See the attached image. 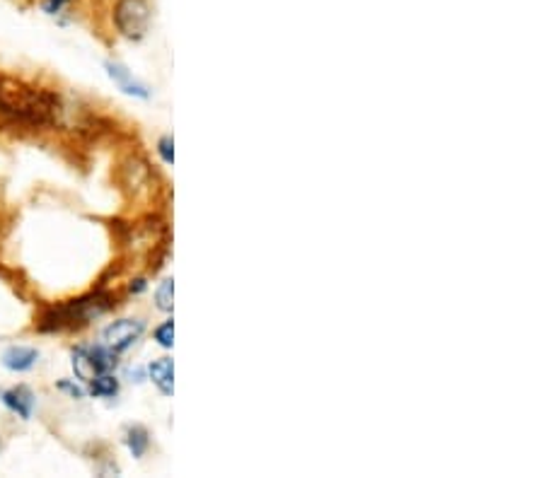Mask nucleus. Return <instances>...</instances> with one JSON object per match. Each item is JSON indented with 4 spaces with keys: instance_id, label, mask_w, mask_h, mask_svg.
<instances>
[{
    "instance_id": "nucleus-13",
    "label": "nucleus",
    "mask_w": 544,
    "mask_h": 478,
    "mask_svg": "<svg viewBox=\"0 0 544 478\" xmlns=\"http://www.w3.org/2000/svg\"><path fill=\"white\" fill-rule=\"evenodd\" d=\"M155 307L165 314H169L175 307V281L172 278H165L155 290Z\"/></svg>"
},
{
    "instance_id": "nucleus-6",
    "label": "nucleus",
    "mask_w": 544,
    "mask_h": 478,
    "mask_svg": "<svg viewBox=\"0 0 544 478\" xmlns=\"http://www.w3.org/2000/svg\"><path fill=\"white\" fill-rule=\"evenodd\" d=\"M104 70H107L109 80H112L123 95H129V97H136V99H150V95H153L150 87L141 83L139 77H133V73H131L123 63L104 61Z\"/></svg>"
},
{
    "instance_id": "nucleus-9",
    "label": "nucleus",
    "mask_w": 544,
    "mask_h": 478,
    "mask_svg": "<svg viewBox=\"0 0 544 478\" xmlns=\"http://www.w3.org/2000/svg\"><path fill=\"white\" fill-rule=\"evenodd\" d=\"M87 357H90V365H93L95 374L116 372V367H119V353L109 348V346H104V343L87 346Z\"/></svg>"
},
{
    "instance_id": "nucleus-17",
    "label": "nucleus",
    "mask_w": 544,
    "mask_h": 478,
    "mask_svg": "<svg viewBox=\"0 0 544 478\" xmlns=\"http://www.w3.org/2000/svg\"><path fill=\"white\" fill-rule=\"evenodd\" d=\"M70 5V0H41V10L47 13V15L56 17L66 13V8Z\"/></svg>"
},
{
    "instance_id": "nucleus-14",
    "label": "nucleus",
    "mask_w": 544,
    "mask_h": 478,
    "mask_svg": "<svg viewBox=\"0 0 544 478\" xmlns=\"http://www.w3.org/2000/svg\"><path fill=\"white\" fill-rule=\"evenodd\" d=\"M153 338L160 348H165V350L172 348V346H175V321H172V319L162 321L160 327L153 331Z\"/></svg>"
},
{
    "instance_id": "nucleus-11",
    "label": "nucleus",
    "mask_w": 544,
    "mask_h": 478,
    "mask_svg": "<svg viewBox=\"0 0 544 478\" xmlns=\"http://www.w3.org/2000/svg\"><path fill=\"white\" fill-rule=\"evenodd\" d=\"M123 445L129 447V452L136 459H143L150 449V433H148L143 425H129L126 435H123Z\"/></svg>"
},
{
    "instance_id": "nucleus-2",
    "label": "nucleus",
    "mask_w": 544,
    "mask_h": 478,
    "mask_svg": "<svg viewBox=\"0 0 544 478\" xmlns=\"http://www.w3.org/2000/svg\"><path fill=\"white\" fill-rule=\"evenodd\" d=\"M114 295L107 290H93L87 295L73 297L66 302L49 304L39 311L34 329L39 334H63V331H80L90 327L95 319L104 317L114 307Z\"/></svg>"
},
{
    "instance_id": "nucleus-10",
    "label": "nucleus",
    "mask_w": 544,
    "mask_h": 478,
    "mask_svg": "<svg viewBox=\"0 0 544 478\" xmlns=\"http://www.w3.org/2000/svg\"><path fill=\"white\" fill-rule=\"evenodd\" d=\"M119 380H116L114 372H104V374H95L93 380L87 382V394L93 399H114L119 396Z\"/></svg>"
},
{
    "instance_id": "nucleus-7",
    "label": "nucleus",
    "mask_w": 544,
    "mask_h": 478,
    "mask_svg": "<svg viewBox=\"0 0 544 478\" xmlns=\"http://www.w3.org/2000/svg\"><path fill=\"white\" fill-rule=\"evenodd\" d=\"M39 350L34 346H10V348L3 350L0 356V365L8 372H15V374H24V372H32L39 363Z\"/></svg>"
},
{
    "instance_id": "nucleus-12",
    "label": "nucleus",
    "mask_w": 544,
    "mask_h": 478,
    "mask_svg": "<svg viewBox=\"0 0 544 478\" xmlns=\"http://www.w3.org/2000/svg\"><path fill=\"white\" fill-rule=\"evenodd\" d=\"M70 367L76 372V380H80L83 384H87L95 377V370L93 365H90V357H87V346L85 343H80V346L70 350Z\"/></svg>"
},
{
    "instance_id": "nucleus-18",
    "label": "nucleus",
    "mask_w": 544,
    "mask_h": 478,
    "mask_svg": "<svg viewBox=\"0 0 544 478\" xmlns=\"http://www.w3.org/2000/svg\"><path fill=\"white\" fill-rule=\"evenodd\" d=\"M148 290V281L146 278H133L129 285V293L131 295H141V293H146Z\"/></svg>"
},
{
    "instance_id": "nucleus-8",
    "label": "nucleus",
    "mask_w": 544,
    "mask_h": 478,
    "mask_svg": "<svg viewBox=\"0 0 544 478\" xmlns=\"http://www.w3.org/2000/svg\"><path fill=\"white\" fill-rule=\"evenodd\" d=\"M148 377L162 396H172V392H175V363H172V357H158L155 363L148 365Z\"/></svg>"
},
{
    "instance_id": "nucleus-1",
    "label": "nucleus",
    "mask_w": 544,
    "mask_h": 478,
    "mask_svg": "<svg viewBox=\"0 0 544 478\" xmlns=\"http://www.w3.org/2000/svg\"><path fill=\"white\" fill-rule=\"evenodd\" d=\"M66 114L61 97L51 90L0 73V116L17 129H49Z\"/></svg>"
},
{
    "instance_id": "nucleus-5",
    "label": "nucleus",
    "mask_w": 544,
    "mask_h": 478,
    "mask_svg": "<svg viewBox=\"0 0 544 478\" xmlns=\"http://www.w3.org/2000/svg\"><path fill=\"white\" fill-rule=\"evenodd\" d=\"M0 403L10 413H15L20 420H32L34 406H37V396H34V392L27 384H15V387H8L0 392Z\"/></svg>"
},
{
    "instance_id": "nucleus-19",
    "label": "nucleus",
    "mask_w": 544,
    "mask_h": 478,
    "mask_svg": "<svg viewBox=\"0 0 544 478\" xmlns=\"http://www.w3.org/2000/svg\"><path fill=\"white\" fill-rule=\"evenodd\" d=\"M0 449H3V440H0Z\"/></svg>"
},
{
    "instance_id": "nucleus-16",
    "label": "nucleus",
    "mask_w": 544,
    "mask_h": 478,
    "mask_svg": "<svg viewBox=\"0 0 544 478\" xmlns=\"http://www.w3.org/2000/svg\"><path fill=\"white\" fill-rule=\"evenodd\" d=\"M158 155H160V159L165 162V165H175V138L172 136H162L160 140H158Z\"/></svg>"
},
{
    "instance_id": "nucleus-15",
    "label": "nucleus",
    "mask_w": 544,
    "mask_h": 478,
    "mask_svg": "<svg viewBox=\"0 0 544 478\" xmlns=\"http://www.w3.org/2000/svg\"><path fill=\"white\" fill-rule=\"evenodd\" d=\"M56 389L59 392H63L66 396H70V399H85L87 396V389L80 384V380H61V382H56Z\"/></svg>"
},
{
    "instance_id": "nucleus-3",
    "label": "nucleus",
    "mask_w": 544,
    "mask_h": 478,
    "mask_svg": "<svg viewBox=\"0 0 544 478\" xmlns=\"http://www.w3.org/2000/svg\"><path fill=\"white\" fill-rule=\"evenodd\" d=\"M150 3L148 0H116L112 10V20L119 32V37L129 41H141L146 39L150 30Z\"/></svg>"
},
{
    "instance_id": "nucleus-4",
    "label": "nucleus",
    "mask_w": 544,
    "mask_h": 478,
    "mask_svg": "<svg viewBox=\"0 0 544 478\" xmlns=\"http://www.w3.org/2000/svg\"><path fill=\"white\" fill-rule=\"evenodd\" d=\"M143 334H146V321H143V319L139 317L114 319V321L107 324L104 331H102V343L122 356V353H126L129 348H133V346L141 341V336Z\"/></svg>"
}]
</instances>
